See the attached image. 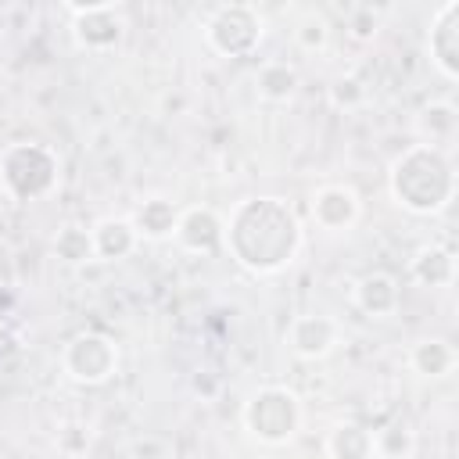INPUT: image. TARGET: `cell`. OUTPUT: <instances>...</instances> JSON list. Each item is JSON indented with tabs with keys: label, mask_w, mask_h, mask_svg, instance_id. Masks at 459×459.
Segmentation results:
<instances>
[{
	"label": "cell",
	"mask_w": 459,
	"mask_h": 459,
	"mask_svg": "<svg viewBox=\"0 0 459 459\" xmlns=\"http://www.w3.org/2000/svg\"><path fill=\"white\" fill-rule=\"evenodd\" d=\"M305 244L301 219L283 197H247L226 219V251L251 276L283 273Z\"/></svg>",
	"instance_id": "6da1fadb"
},
{
	"label": "cell",
	"mask_w": 459,
	"mask_h": 459,
	"mask_svg": "<svg viewBox=\"0 0 459 459\" xmlns=\"http://www.w3.org/2000/svg\"><path fill=\"white\" fill-rule=\"evenodd\" d=\"M387 190L412 215H437L455 197V161L448 151L409 143L387 169Z\"/></svg>",
	"instance_id": "7a4b0ae2"
},
{
	"label": "cell",
	"mask_w": 459,
	"mask_h": 459,
	"mask_svg": "<svg viewBox=\"0 0 459 459\" xmlns=\"http://www.w3.org/2000/svg\"><path fill=\"white\" fill-rule=\"evenodd\" d=\"M61 183V158L50 143L14 140L0 151V186L14 201H43Z\"/></svg>",
	"instance_id": "3957f363"
},
{
	"label": "cell",
	"mask_w": 459,
	"mask_h": 459,
	"mask_svg": "<svg viewBox=\"0 0 459 459\" xmlns=\"http://www.w3.org/2000/svg\"><path fill=\"white\" fill-rule=\"evenodd\" d=\"M301 398L283 384L258 387L240 409L244 430L262 445H287L301 430Z\"/></svg>",
	"instance_id": "277c9868"
},
{
	"label": "cell",
	"mask_w": 459,
	"mask_h": 459,
	"mask_svg": "<svg viewBox=\"0 0 459 459\" xmlns=\"http://www.w3.org/2000/svg\"><path fill=\"white\" fill-rule=\"evenodd\" d=\"M265 36V18L255 4H222L204 22V43L219 57H251Z\"/></svg>",
	"instance_id": "5b68a950"
},
{
	"label": "cell",
	"mask_w": 459,
	"mask_h": 459,
	"mask_svg": "<svg viewBox=\"0 0 459 459\" xmlns=\"http://www.w3.org/2000/svg\"><path fill=\"white\" fill-rule=\"evenodd\" d=\"M61 369L82 387H100L118 373V344L108 333L82 330L61 348Z\"/></svg>",
	"instance_id": "8992f818"
},
{
	"label": "cell",
	"mask_w": 459,
	"mask_h": 459,
	"mask_svg": "<svg viewBox=\"0 0 459 459\" xmlns=\"http://www.w3.org/2000/svg\"><path fill=\"white\" fill-rule=\"evenodd\" d=\"M65 11L72 14V39L90 54H108L126 36V11L115 0L68 4Z\"/></svg>",
	"instance_id": "52a82bcc"
},
{
	"label": "cell",
	"mask_w": 459,
	"mask_h": 459,
	"mask_svg": "<svg viewBox=\"0 0 459 459\" xmlns=\"http://www.w3.org/2000/svg\"><path fill=\"white\" fill-rule=\"evenodd\" d=\"M427 57L441 79H459V0H445L427 25Z\"/></svg>",
	"instance_id": "ba28073f"
},
{
	"label": "cell",
	"mask_w": 459,
	"mask_h": 459,
	"mask_svg": "<svg viewBox=\"0 0 459 459\" xmlns=\"http://www.w3.org/2000/svg\"><path fill=\"white\" fill-rule=\"evenodd\" d=\"M172 240H176L186 255H215V251L226 244V219H222L215 208H208V204L179 208Z\"/></svg>",
	"instance_id": "9c48e42d"
},
{
	"label": "cell",
	"mask_w": 459,
	"mask_h": 459,
	"mask_svg": "<svg viewBox=\"0 0 459 459\" xmlns=\"http://www.w3.org/2000/svg\"><path fill=\"white\" fill-rule=\"evenodd\" d=\"M308 208H312L316 226L326 230V233H344L362 215V201H359L355 186H348V183H326V186H319L312 194Z\"/></svg>",
	"instance_id": "30bf717a"
},
{
	"label": "cell",
	"mask_w": 459,
	"mask_h": 459,
	"mask_svg": "<svg viewBox=\"0 0 459 459\" xmlns=\"http://www.w3.org/2000/svg\"><path fill=\"white\" fill-rule=\"evenodd\" d=\"M337 344H341V326L330 316L305 312V316H294L290 326H287V348L298 359H308V362L326 359Z\"/></svg>",
	"instance_id": "8fae6325"
},
{
	"label": "cell",
	"mask_w": 459,
	"mask_h": 459,
	"mask_svg": "<svg viewBox=\"0 0 459 459\" xmlns=\"http://www.w3.org/2000/svg\"><path fill=\"white\" fill-rule=\"evenodd\" d=\"M90 233H93V255H97L100 262H122V258H129V255L136 251V244H140V237H136V230H133V222H129V215H104V219H97V222L90 226Z\"/></svg>",
	"instance_id": "7c38bea8"
},
{
	"label": "cell",
	"mask_w": 459,
	"mask_h": 459,
	"mask_svg": "<svg viewBox=\"0 0 459 459\" xmlns=\"http://www.w3.org/2000/svg\"><path fill=\"white\" fill-rule=\"evenodd\" d=\"M409 276L420 287H452L455 283V251L448 244H423L409 258Z\"/></svg>",
	"instance_id": "4fadbf2b"
},
{
	"label": "cell",
	"mask_w": 459,
	"mask_h": 459,
	"mask_svg": "<svg viewBox=\"0 0 459 459\" xmlns=\"http://www.w3.org/2000/svg\"><path fill=\"white\" fill-rule=\"evenodd\" d=\"M398 301H402V287L391 273H366L359 283H355V305L373 316V319H384V316H394L398 312Z\"/></svg>",
	"instance_id": "5bb4252c"
},
{
	"label": "cell",
	"mask_w": 459,
	"mask_h": 459,
	"mask_svg": "<svg viewBox=\"0 0 459 459\" xmlns=\"http://www.w3.org/2000/svg\"><path fill=\"white\" fill-rule=\"evenodd\" d=\"M459 355H455V344L448 337H420L412 348H409V366L412 373L427 377V380H445L452 377Z\"/></svg>",
	"instance_id": "9a60e30c"
},
{
	"label": "cell",
	"mask_w": 459,
	"mask_h": 459,
	"mask_svg": "<svg viewBox=\"0 0 459 459\" xmlns=\"http://www.w3.org/2000/svg\"><path fill=\"white\" fill-rule=\"evenodd\" d=\"M176 219H179V208L169 197H143L129 215L140 240H169L176 233Z\"/></svg>",
	"instance_id": "2e32d148"
},
{
	"label": "cell",
	"mask_w": 459,
	"mask_h": 459,
	"mask_svg": "<svg viewBox=\"0 0 459 459\" xmlns=\"http://www.w3.org/2000/svg\"><path fill=\"white\" fill-rule=\"evenodd\" d=\"M298 86H301V75L290 61L273 57V61H262L258 72H255V90L265 104H290Z\"/></svg>",
	"instance_id": "e0dca14e"
},
{
	"label": "cell",
	"mask_w": 459,
	"mask_h": 459,
	"mask_svg": "<svg viewBox=\"0 0 459 459\" xmlns=\"http://www.w3.org/2000/svg\"><path fill=\"white\" fill-rule=\"evenodd\" d=\"M416 133H420V143L445 151V147L455 140V133H459V111H455V104H452V100H434V104H427V108L416 115Z\"/></svg>",
	"instance_id": "ac0fdd59"
},
{
	"label": "cell",
	"mask_w": 459,
	"mask_h": 459,
	"mask_svg": "<svg viewBox=\"0 0 459 459\" xmlns=\"http://www.w3.org/2000/svg\"><path fill=\"white\" fill-rule=\"evenodd\" d=\"M326 455L330 459H373V427L341 420L326 434Z\"/></svg>",
	"instance_id": "d6986e66"
},
{
	"label": "cell",
	"mask_w": 459,
	"mask_h": 459,
	"mask_svg": "<svg viewBox=\"0 0 459 459\" xmlns=\"http://www.w3.org/2000/svg\"><path fill=\"white\" fill-rule=\"evenodd\" d=\"M416 430L409 420H387L373 427V459H412Z\"/></svg>",
	"instance_id": "ffe728a7"
},
{
	"label": "cell",
	"mask_w": 459,
	"mask_h": 459,
	"mask_svg": "<svg viewBox=\"0 0 459 459\" xmlns=\"http://www.w3.org/2000/svg\"><path fill=\"white\" fill-rule=\"evenodd\" d=\"M50 251H54L65 265H86V262L97 258V255H93V233H90V226H82V222H65V226L54 233Z\"/></svg>",
	"instance_id": "44dd1931"
},
{
	"label": "cell",
	"mask_w": 459,
	"mask_h": 459,
	"mask_svg": "<svg viewBox=\"0 0 459 459\" xmlns=\"http://www.w3.org/2000/svg\"><path fill=\"white\" fill-rule=\"evenodd\" d=\"M54 448L65 459H82L93 448V427L82 420H61L54 430Z\"/></svg>",
	"instance_id": "7402d4cb"
},
{
	"label": "cell",
	"mask_w": 459,
	"mask_h": 459,
	"mask_svg": "<svg viewBox=\"0 0 459 459\" xmlns=\"http://www.w3.org/2000/svg\"><path fill=\"white\" fill-rule=\"evenodd\" d=\"M294 43H298L301 50H308V54L323 50V47L330 43V25H326V18H323V14H305V18L298 22V29H294Z\"/></svg>",
	"instance_id": "603a6c76"
},
{
	"label": "cell",
	"mask_w": 459,
	"mask_h": 459,
	"mask_svg": "<svg viewBox=\"0 0 459 459\" xmlns=\"http://www.w3.org/2000/svg\"><path fill=\"white\" fill-rule=\"evenodd\" d=\"M330 104H333L337 111H355V108H362V104H366V86H362V79H355V75L333 79V82H330Z\"/></svg>",
	"instance_id": "cb8c5ba5"
},
{
	"label": "cell",
	"mask_w": 459,
	"mask_h": 459,
	"mask_svg": "<svg viewBox=\"0 0 459 459\" xmlns=\"http://www.w3.org/2000/svg\"><path fill=\"white\" fill-rule=\"evenodd\" d=\"M377 29H380V14H377L373 7H351V14H348V32H351L355 39H373Z\"/></svg>",
	"instance_id": "d4e9b609"
},
{
	"label": "cell",
	"mask_w": 459,
	"mask_h": 459,
	"mask_svg": "<svg viewBox=\"0 0 459 459\" xmlns=\"http://www.w3.org/2000/svg\"><path fill=\"white\" fill-rule=\"evenodd\" d=\"M14 355H22V337H18V330L0 326V362H7Z\"/></svg>",
	"instance_id": "484cf974"
}]
</instances>
